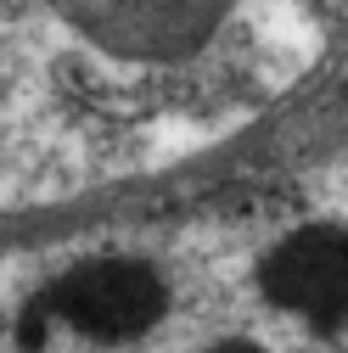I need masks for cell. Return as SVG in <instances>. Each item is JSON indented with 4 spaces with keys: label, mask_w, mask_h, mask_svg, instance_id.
Wrapping results in <instances>:
<instances>
[{
    "label": "cell",
    "mask_w": 348,
    "mask_h": 353,
    "mask_svg": "<svg viewBox=\"0 0 348 353\" xmlns=\"http://www.w3.org/2000/svg\"><path fill=\"white\" fill-rule=\"evenodd\" d=\"M51 308L90 342H135L163 320L168 286L141 258H96V263H79L57 286Z\"/></svg>",
    "instance_id": "obj_1"
},
{
    "label": "cell",
    "mask_w": 348,
    "mask_h": 353,
    "mask_svg": "<svg viewBox=\"0 0 348 353\" xmlns=\"http://www.w3.org/2000/svg\"><path fill=\"white\" fill-rule=\"evenodd\" d=\"M264 297L303 325H342L348 320V230L342 225H303L264 252L258 270Z\"/></svg>",
    "instance_id": "obj_2"
},
{
    "label": "cell",
    "mask_w": 348,
    "mask_h": 353,
    "mask_svg": "<svg viewBox=\"0 0 348 353\" xmlns=\"http://www.w3.org/2000/svg\"><path fill=\"white\" fill-rule=\"evenodd\" d=\"M208 353H270L264 342H253V336H225V342H213Z\"/></svg>",
    "instance_id": "obj_3"
}]
</instances>
